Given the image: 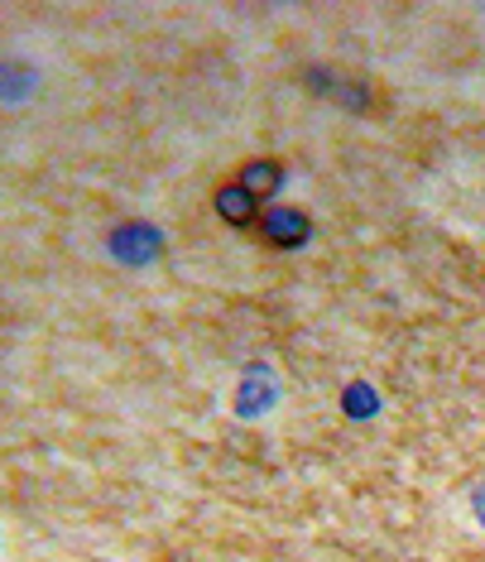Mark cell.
Masks as SVG:
<instances>
[{
    "label": "cell",
    "instance_id": "1",
    "mask_svg": "<svg viewBox=\"0 0 485 562\" xmlns=\"http://www.w3.org/2000/svg\"><path fill=\"white\" fill-rule=\"evenodd\" d=\"M255 236L274 250H298V246H308L313 222H308V212H298V207H264Z\"/></svg>",
    "mask_w": 485,
    "mask_h": 562
},
{
    "label": "cell",
    "instance_id": "2",
    "mask_svg": "<svg viewBox=\"0 0 485 562\" xmlns=\"http://www.w3.org/2000/svg\"><path fill=\"white\" fill-rule=\"evenodd\" d=\"M106 246H111V255H116L121 265H149L163 250V236L155 232V226H145V222H125V226L111 232Z\"/></svg>",
    "mask_w": 485,
    "mask_h": 562
},
{
    "label": "cell",
    "instance_id": "3",
    "mask_svg": "<svg viewBox=\"0 0 485 562\" xmlns=\"http://www.w3.org/2000/svg\"><path fill=\"white\" fill-rule=\"evenodd\" d=\"M212 212L222 216L226 226H240V232H255V226H260V198H250L246 188L236 183V178H226L222 188H216L212 193Z\"/></svg>",
    "mask_w": 485,
    "mask_h": 562
},
{
    "label": "cell",
    "instance_id": "4",
    "mask_svg": "<svg viewBox=\"0 0 485 562\" xmlns=\"http://www.w3.org/2000/svg\"><path fill=\"white\" fill-rule=\"evenodd\" d=\"M303 82H308L317 97H331V101H341V106H351V111H370V106H375L370 87L351 82V78H337L331 68H308V78H303Z\"/></svg>",
    "mask_w": 485,
    "mask_h": 562
},
{
    "label": "cell",
    "instance_id": "5",
    "mask_svg": "<svg viewBox=\"0 0 485 562\" xmlns=\"http://www.w3.org/2000/svg\"><path fill=\"white\" fill-rule=\"evenodd\" d=\"M236 183L246 188L250 198L264 202V198H274L279 188H284V164H279V159H246L236 169Z\"/></svg>",
    "mask_w": 485,
    "mask_h": 562
},
{
    "label": "cell",
    "instance_id": "6",
    "mask_svg": "<svg viewBox=\"0 0 485 562\" xmlns=\"http://www.w3.org/2000/svg\"><path fill=\"white\" fill-rule=\"evenodd\" d=\"M274 404V375L264 380V375H250L246 385H240V394H236V414L240 418H255L260 408H270Z\"/></svg>",
    "mask_w": 485,
    "mask_h": 562
},
{
    "label": "cell",
    "instance_id": "7",
    "mask_svg": "<svg viewBox=\"0 0 485 562\" xmlns=\"http://www.w3.org/2000/svg\"><path fill=\"white\" fill-rule=\"evenodd\" d=\"M341 408H347L356 424H365V418L375 414V394H370L361 380H356V385H347V394H341Z\"/></svg>",
    "mask_w": 485,
    "mask_h": 562
},
{
    "label": "cell",
    "instance_id": "8",
    "mask_svg": "<svg viewBox=\"0 0 485 562\" xmlns=\"http://www.w3.org/2000/svg\"><path fill=\"white\" fill-rule=\"evenodd\" d=\"M471 509H476V519H481V529H485V485L471 495Z\"/></svg>",
    "mask_w": 485,
    "mask_h": 562
}]
</instances>
